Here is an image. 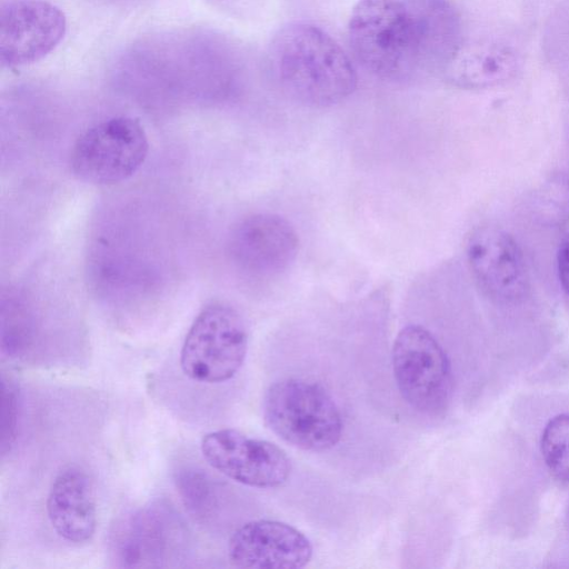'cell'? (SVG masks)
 Instances as JSON below:
<instances>
[{"label":"cell","mask_w":569,"mask_h":569,"mask_svg":"<svg viewBox=\"0 0 569 569\" xmlns=\"http://www.w3.org/2000/svg\"><path fill=\"white\" fill-rule=\"evenodd\" d=\"M268 62L280 89L309 107L338 104L358 84L356 69L345 50L311 23L295 22L279 29L269 46Z\"/></svg>","instance_id":"obj_2"},{"label":"cell","mask_w":569,"mask_h":569,"mask_svg":"<svg viewBox=\"0 0 569 569\" xmlns=\"http://www.w3.org/2000/svg\"><path fill=\"white\" fill-rule=\"evenodd\" d=\"M263 417L279 438L306 451L329 450L341 439L338 406L321 386L303 379L287 378L270 386Z\"/></svg>","instance_id":"obj_3"},{"label":"cell","mask_w":569,"mask_h":569,"mask_svg":"<svg viewBox=\"0 0 569 569\" xmlns=\"http://www.w3.org/2000/svg\"><path fill=\"white\" fill-rule=\"evenodd\" d=\"M557 269L560 284L569 296V233H567L559 243Z\"/></svg>","instance_id":"obj_19"},{"label":"cell","mask_w":569,"mask_h":569,"mask_svg":"<svg viewBox=\"0 0 569 569\" xmlns=\"http://www.w3.org/2000/svg\"><path fill=\"white\" fill-rule=\"evenodd\" d=\"M521 68L516 49L497 41H480L461 47L443 72L451 84L463 89H483L513 79Z\"/></svg>","instance_id":"obj_14"},{"label":"cell","mask_w":569,"mask_h":569,"mask_svg":"<svg viewBox=\"0 0 569 569\" xmlns=\"http://www.w3.org/2000/svg\"><path fill=\"white\" fill-rule=\"evenodd\" d=\"M312 557L310 540L295 527L276 520H252L228 542V558L239 568L300 569Z\"/></svg>","instance_id":"obj_11"},{"label":"cell","mask_w":569,"mask_h":569,"mask_svg":"<svg viewBox=\"0 0 569 569\" xmlns=\"http://www.w3.org/2000/svg\"><path fill=\"white\" fill-rule=\"evenodd\" d=\"M67 32L64 12L47 0H13L0 14V61L8 68L38 62Z\"/></svg>","instance_id":"obj_9"},{"label":"cell","mask_w":569,"mask_h":569,"mask_svg":"<svg viewBox=\"0 0 569 569\" xmlns=\"http://www.w3.org/2000/svg\"><path fill=\"white\" fill-rule=\"evenodd\" d=\"M392 370L401 397L415 410L440 415L449 405L452 373L447 353L423 327L410 325L397 335Z\"/></svg>","instance_id":"obj_6"},{"label":"cell","mask_w":569,"mask_h":569,"mask_svg":"<svg viewBox=\"0 0 569 569\" xmlns=\"http://www.w3.org/2000/svg\"><path fill=\"white\" fill-rule=\"evenodd\" d=\"M149 140L141 122L117 116L84 130L70 153L73 174L88 183L107 186L132 177L144 163Z\"/></svg>","instance_id":"obj_5"},{"label":"cell","mask_w":569,"mask_h":569,"mask_svg":"<svg viewBox=\"0 0 569 569\" xmlns=\"http://www.w3.org/2000/svg\"><path fill=\"white\" fill-rule=\"evenodd\" d=\"M208 2H211L212 4H222L226 3L229 0H207Z\"/></svg>","instance_id":"obj_20"},{"label":"cell","mask_w":569,"mask_h":569,"mask_svg":"<svg viewBox=\"0 0 569 569\" xmlns=\"http://www.w3.org/2000/svg\"><path fill=\"white\" fill-rule=\"evenodd\" d=\"M540 451L551 475L569 483V413L557 415L547 422Z\"/></svg>","instance_id":"obj_17"},{"label":"cell","mask_w":569,"mask_h":569,"mask_svg":"<svg viewBox=\"0 0 569 569\" xmlns=\"http://www.w3.org/2000/svg\"><path fill=\"white\" fill-rule=\"evenodd\" d=\"M299 237L295 227L274 213H254L231 230L228 253L234 266L256 277H272L286 271L296 260Z\"/></svg>","instance_id":"obj_10"},{"label":"cell","mask_w":569,"mask_h":569,"mask_svg":"<svg viewBox=\"0 0 569 569\" xmlns=\"http://www.w3.org/2000/svg\"><path fill=\"white\" fill-rule=\"evenodd\" d=\"M348 38L367 71L392 81L443 74L463 46L461 18L449 0H358Z\"/></svg>","instance_id":"obj_1"},{"label":"cell","mask_w":569,"mask_h":569,"mask_svg":"<svg viewBox=\"0 0 569 569\" xmlns=\"http://www.w3.org/2000/svg\"><path fill=\"white\" fill-rule=\"evenodd\" d=\"M248 332L241 315L230 305L212 302L191 323L180 351V367L191 380L221 383L241 368Z\"/></svg>","instance_id":"obj_4"},{"label":"cell","mask_w":569,"mask_h":569,"mask_svg":"<svg viewBox=\"0 0 569 569\" xmlns=\"http://www.w3.org/2000/svg\"><path fill=\"white\" fill-rule=\"evenodd\" d=\"M200 449L211 468L252 488L280 487L287 482L291 471L290 460L281 448L236 429L206 433Z\"/></svg>","instance_id":"obj_8"},{"label":"cell","mask_w":569,"mask_h":569,"mask_svg":"<svg viewBox=\"0 0 569 569\" xmlns=\"http://www.w3.org/2000/svg\"><path fill=\"white\" fill-rule=\"evenodd\" d=\"M36 339V322L32 312L16 297L2 301L1 351L9 358L24 357Z\"/></svg>","instance_id":"obj_15"},{"label":"cell","mask_w":569,"mask_h":569,"mask_svg":"<svg viewBox=\"0 0 569 569\" xmlns=\"http://www.w3.org/2000/svg\"><path fill=\"white\" fill-rule=\"evenodd\" d=\"M187 530L176 510L156 501L138 508L116 526L113 559L126 568L168 567L184 551Z\"/></svg>","instance_id":"obj_7"},{"label":"cell","mask_w":569,"mask_h":569,"mask_svg":"<svg viewBox=\"0 0 569 569\" xmlns=\"http://www.w3.org/2000/svg\"><path fill=\"white\" fill-rule=\"evenodd\" d=\"M52 529L70 543H84L97 528V499L92 478L83 468L72 465L54 477L46 503Z\"/></svg>","instance_id":"obj_13"},{"label":"cell","mask_w":569,"mask_h":569,"mask_svg":"<svg viewBox=\"0 0 569 569\" xmlns=\"http://www.w3.org/2000/svg\"><path fill=\"white\" fill-rule=\"evenodd\" d=\"M174 485L182 505L198 521L209 520L217 507L214 483L207 472L194 467H182L176 471Z\"/></svg>","instance_id":"obj_16"},{"label":"cell","mask_w":569,"mask_h":569,"mask_svg":"<svg viewBox=\"0 0 569 569\" xmlns=\"http://www.w3.org/2000/svg\"><path fill=\"white\" fill-rule=\"evenodd\" d=\"M20 400L18 387L9 378H1V455L11 451L18 437Z\"/></svg>","instance_id":"obj_18"},{"label":"cell","mask_w":569,"mask_h":569,"mask_svg":"<svg viewBox=\"0 0 569 569\" xmlns=\"http://www.w3.org/2000/svg\"><path fill=\"white\" fill-rule=\"evenodd\" d=\"M467 260L479 286L500 301H516L528 289L522 253L506 231L495 227L475 230L467 242Z\"/></svg>","instance_id":"obj_12"}]
</instances>
